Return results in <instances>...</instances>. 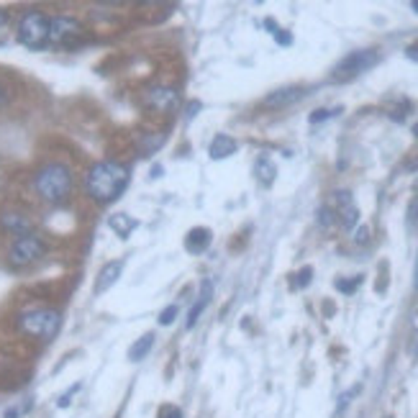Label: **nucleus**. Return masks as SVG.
I'll list each match as a JSON object with an SVG mask.
<instances>
[{"label": "nucleus", "mask_w": 418, "mask_h": 418, "mask_svg": "<svg viewBox=\"0 0 418 418\" xmlns=\"http://www.w3.org/2000/svg\"><path fill=\"white\" fill-rule=\"evenodd\" d=\"M128 167L115 159H101L85 172V196L98 205H108V203L118 200L123 196V190L128 188Z\"/></svg>", "instance_id": "f257e3e1"}, {"label": "nucleus", "mask_w": 418, "mask_h": 418, "mask_svg": "<svg viewBox=\"0 0 418 418\" xmlns=\"http://www.w3.org/2000/svg\"><path fill=\"white\" fill-rule=\"evenodd\" d=\"M31 185H34V193L39 196V200H44L47 205H62V203H67L69 196H72V188H74L72 167L67 162H60V159L44 162L34 172Z\"/></svg>", "instance_id": "f03ea898"}, {"label": "nucleus", "mask_w": 418, "mask_h": 418, "mask_svg": "<svg viewBox=\"0 0 418 418\" xmlns=\"http://www.w3.org/2000/svg\"><path fill=\"white\" fill-rule=\"evenodd\" d=\"M18 329L26 337H34L39 341H52L62 329V313L57 308H26L18 313Z\"/></svg>", "instance_id": "7ed1b4c3"}, {"label": "nucleus", "mask_w": 418, "mask_h": 418, "mask_svg": "<svg viewBox=\"0 0 418 418\" xmlns=\"http://www.w3.org/2000/svg\"><path fill=\"white\" fill-rule=\"evenodd\" d=\"M49 23H52V18L44 11H26L16 23V39L21 47L39 52V49L49 47Z\"/></svg>", "instance_id": "20e7f679"}, {"label": "nucleus", "mask_w": 418, "mask_h": 418, "mask_svg": "<svg viewBox=\"0 0 418 418\" xmlns=\"http://www.w3.org/2000/svg\"><path fill=\"white\" fill-rule=\"evenodd\" d=\"M49 252V244L39 237V234H26V237H18L13 239V244L8 247V264L13 267V270H26L31 264L41 262Z\"/></svg>", "instance_id": "39448f33"}, {"label": "nucleus", "mask_w": 418, "mask_h": 418, "mask_svg": "<svg viewBox=\"0 0 418 418\" xmlns=\"http://www.w3.org/2000/svg\"><path fill=\"white\" fill-rule=\"evenodd\" d=\"M378 62H380V57H378V52H375V49H359V52H351V55H346L344 60H341L337 67H334L331 80H334V82L354 80L357 74L372 69L375 64H378Z\"/></svg>", "instance_id": "423d86ee"}, {"label": "nucleus", "mask_w": 418, "mask_h": 418, "mask_svg": "<svg viewBox=\"0 0 418 418\" xmlns=\"http://www.w3.org/2000/svg\"><path fill=\"white\" fill-rule=\"evenodd\" d=\"M82 34H85V26L74 16H55L49 23V44L55 47H72L74 41L82 39Z\"/></svg>", "instance_id": "0eeeda50"}, {"label": "nucleus", "mask_w": 418, "mask_h": 418, "mask_svg": "<svg viewBox=\"0 0 418 418\" xmlns=\"http://www.w3.org/2000/svg\"><path fill=\"white\" fill-rule=\"evenodd\" d=\"M0 231L16 239L26 237V234H34V218L28 216L23 208L8 205V208L0 210Z\"/></svg>", "instance_id": "6e6552de"}, {"label": "nucleus", "mask_w": 418, "mask_h": 418, "mask_svg": "<svg viewBox=\"0 0 418 418\" xmlns=\"http://www.w3.org/2000/svg\"><path fill=\"white\" fill-rule=\"evenodd\" d=\"M142 103L147 106L149 111H157V113H169V111L177 108V103H180V93H177L175 88H169V85H157V88L144 90Z\"/></svg>", "instance_id": "1a4fd4ad"}, {"label": "nucleus", "mask_w": 418, "mask_h": 418, "mask_svg": "<svg viewBox=\"0 0 418 418\" xmlns=\"http://www.w3.org/2000/svg\"><path fill=\"white\" fill-rule=\"evenodd\" d=\"M303 95H305V88H300V85H288V88H280L267 95V98H262V108L283 111V108H288V106H293V103L300 101Z\"/></svg>", "instance_id": "9d476101"}, {"label": "nucleus", "mask_w": 418, "mask_h": 418, "mask_svg": "<svg viewBox=\"0 0 418 418\" xmlns=\"http://www.w3.org/2000/svg\"><path fill=\"white\" fill-rule=\"evenodd\" d=\"M123 272V259H111L101 267L98 277H95V285H93V295H103V293H108L115 283H118V277Z\"/></svg>", "instance_id": "9b49d317"}, {"label": "nucleus", "mask_w": 418, "mask_h": 418, "mask_svg": "<svg viewBox=\"0 0 418 418\" xmlns=\"http://www.w3.org/2000/svg\"><path fill=\"white\" fill-rule=\"evenodd\" d=\"M334 198H337V205H339L337 208L339 223H341L346 231H351L359 221V210H357V205H354V200H351V193L349 190H339V193H334Z\"/></svg>", "instance_id": "f8f14e48"}, {"label": "nucleus", "mask_w": 418, "mask_h": 418, "mask_svg": "<svg viewBox=\"0 0 418 418\" xmlns=\"http://www.w3.org/2000/svg\"><path fill=\"white\" fill-rule=\"evenodd\" d=\"M210 298H213V283H210V280H203V283H200V295H198V303L190 308L188 321H185V326H188V329H196L198 318L203 316V310L208 308Z\"/></svg>", "instance_id": "ddd939ff"}, {"label": "nucleus", "mask_w": 418, "mask_h": 418, "mask_svg": "<svg viewBox=\"0 0 418 418\" xmlns=\"http://www.w3.org/2000/svg\"><path fill=\"white\" fill-rule=\"evenodd\" d=\"M210 242H213V237H210V229H205V226H198V229H190L188 237H185V249L190 252V254H203V252L208 249Z\"/></svg>", "instance_id": "4468645a"}, {"label": "nucleus", "mask_w": 418, "mask_h": 418, "mask_svg": "<svg viewBox=\"0 0 418 418\" xmlns=\"http://www.w3.org/2000/svg\"><path fill=\"white\" fill-rule=\"evenodd\" d=\"M237 149H239V144H237V139H234V136L218 134L216 139L210 142L208 154H210V159H226V157L237 154Z\"/></svg>", "instance_id": "2eb2a0df"}, {"label": "nucleus", "mask_w": 418, "mask_h": 418, "mask_svg": "<svg viewBox=\"0 0 418 418\" xmlns=\"http://www.w3.org/2000/svg\"><path fill=\"white\" fill-rule=\"evenodd\" d=\"M108 226L115 231V237L128 239L139 229V221L134 216H128V213H113V216H108Z\"/></svg>", "instance_id": "dca6fc26"}, {"label": "nucleus", "mask_w": 418, "mask_h": 418, "mask_svg": "<svg viewBox=\"0 0 418 418\" xmlns=\"http://www.w3.org/2000/svg\"><path fill=\"white\" fill-rule=\"evenodd\" d=\"M152 346H154V331H147L142 339H136L134 344H131V349H128V362H142L149 351H152Z\"/></svg>", "instance_id": "f3484780"}, {"label": "nucleus", "mask_w": 418, "mask_h": 418, "mask_svg": "<svg viewBox=\"0 0 418 418\" xmlns=\"http://www.w3.org/2000/svg\"><path fill=\"white\" fill-rule=\"evenodd\" d=\"M254 172H256V180L262 182V185H267V188H270L272 182H275V175H277L275 164H272L267 157H259V159H256Z\"/></svg>", "instance_id": "a211bd4d"}, {"label": "nucleus", "mask_w": 418, "mask_h": 418, "mask_svg": "<svg viewBox=\"0 0 418 418\" xmlns=\"http://www.w3.org/2000/svg\"><path fill=\"white\" fill-rule=\"evenodd\" d=\"M337 213H334V210L331 208H318V223H321V226H324V229H334V226H337Z\"/></svg>", "instance_id": "6ab92c4d"}, {"label": "nucleus", "mask_w": 418, "mask_h": 418, "mask_svg": "<svg viewBox=\"0 0 418 418\" xmlns=\"http://www.w3.org/2000/svg\"><path fill=\"white\" fill-rule=\"evenodd\" d=\"M175 318H177V305H167V308L159 313V324L162 326H169V324H175Z\"/></svg>", "instance_id": "aec40b11"}, {"label": "nucleus", "mask_w": 418, "mask_h": 418, "mask_svg": "<svg viewBox=\"0 0 418 418\" xmlns=\"http://www.w3.org/2000/svg\"><path fill=\"white\" fill-rule=\"evenodd\" d=\"M80 388H82V385H80V383H74V385H72V388H69V390H67V392H62V395H60V400H57V405H60V408H67V405H69V403H72V398H74V392L80 390Z\"/></svg>", "instance_id": "412c9836"}, {"label": "nucleus", "mask_w": 418, "mask_h": 418, "mask_svg": "<svg viewBox=\"0 0 418 418\" xmlns=\"http://www.w3.org/2000/svg\"><path fill=\"white\" fill-rule=\"evenodd\" d=\"M157 418H182V411L177 405H162L159 413H157Z\"/></svg>", "instance_id": "4be33fe9"}, {"label": "nucleus", "mask_w": 418, "mask_h": 418, "mask_svg": "<svg viewBox=\"0 0 418 418\" xmlns=\"http://www.w3.org/2000/svg\"><path fill=\"white\" fill-rule=\"evenodd\" d=\"M408 226H411V229L418 226V198H413L411 205H408Z\"/></svg>", "instance_id": "5701e85b"}, {"label": "nucleus", "mask_w": 418, "mask_h": 418, "mask_svg": "<svg viewBox=\"0 0 418 418\" xmlns=\"http://www.w3.org/2000/svg\"><path fill=\"white\" fill-rule=\"evenodd\" d=\"M370 242V226H359L354 231V244H367Z\"/></svg>", "instance_id": "b1692460"}, {"label": "nucleus", "mask_w": 418, "mask_h": 418, "mask_svg": "<svg viewBox=\"0 0 418 418\" xmlns=\"http://www.w3.org/2000/svg\"><path fill=\"white\" fill-rule=\"evenodd\" d=\"M310 275H313V270H310V267H303V270L298 272V288H305V285L310 283Z\"/></svg>", "instance_id": "393cba45"}, {"label": "nucleus", "mask_w": 418, "mask_h": 418, "mask_svg": "<svg viewBox=\"0 0 418 418\" xmlns=\"http://www.w3.org/2000/svg\"><path fill=\"white\" fill-rule=\"evenodd\" d=\"M337 111H326V108H321V111H313V115H310V123H318V121H326L329 115H334Z\"/></svg>", "instance_id": "a878e982"}, {"label": "nucleus", "mask_w": 418, "mask_h": 418, "mask_svg": "<svg viewBox=\"0 0 418 418\" xmlns=\"http://www.w3.org/2000/svg\"><path fill=\"white\" fill-rule=\"evenodd\" d=\"M275 39H277V44H283V47H290V44H293V36L285 34L283 28H277V31H275Z\"/></svg>", "instance_id": "bb28decb"}, {"label": "nucleus", "mask_w": 418, "mask_h": 418, "mask_svg": "<svg viewBox=\"0 0 418 418\" xmlns=\"http://www.w3.org/2000/svg\"><path fill=\"white\" fill-rule=\"evenodd\" d=\"M357 392H359V388H351L349 392H344V395L339 398V408H346V403H351V398H354Z\"/></svg>", "instance_id": "cd10ccee"}, {"label": "nucleus", "mask_w": 418, "mask_h": 418, "mask_svg": "<svg viewBox=\"0 0 418 418\" xmlns=\"http://www.w3.org/2000/svg\"><path fill=\"white\" fill-rule=\"evenodd\" d=\"M8 103H11V93H8V88L0 82V108H6Z\"/></svg>", "instance_id": "c85d7f7f"}, {"label": "nucleus", "mask_w": 418, "mask_h": 418, "mask_svg": "<svg viewBox=\"0 0 418 418\" xmlns=\"http://www.w3.org/2000/svg\"><path fill=\"white\" fill-rule=\"evenodd\" d=\"M359 280H354V283H344V280H337V288L339 290H344V293H351L354 288H357Z\"/></svg>", "instance_id": "c756f323"}, {"label": "nucleus", "mask_w": 418, "mask_h": 418, "mask_svg": "<svg viewBox=\"0 0 418 418\" xmlns=\"http://www.w3.org/2000/svg\"><path fill=\"white\" fill-rule=\"evenodd\" d=\"M8 21H11V16H8V11L6 8H0V31L8 26Z\"/></svg>", "instance_id": "7c9ffc66"}, {"label": "nucleus", "mask_w": 418, "mask_h": 418, "mask_svg": "<svg viewBox=\"0 0 418 418\" xmlns=\"http://www.w3.org/2000/svg\"><path fill=\"white\" fill-rule=\"evenodd\" d=\"M18 416H21L18 405H13V408H6V413H3V418H18Z\"/></svg>", "instance_id": "2f4dec72"}, {"label": "nucleus", "mask_w": 418, "mask_h": 418, "mask_svg": "<svg viewBox=\"0 0 418 418\" xmlns=\"http://www.w3.org/2000/svg\"><path fill=\"white\" fill-rule=\"evenodd\" d=\"M196 111H200V103H190V108H188V118H193V115H196Z\"/></svg>", "instance_id": "473e14b6"}, {"label": "nucleus", "mask_w": 418, "mask_h": 418, "mask_svg": "<svg viewBox=\"0 0 418 418\" xmlns=\"http://www.w3.org/2000/svg\"><path fill=\"white\" fill-rule=\"evenodd\" d=\"M411 8H413V11H416V13H418V0H413V3H411Z\"/></svg>", "instance_id": "72a5a7b5"}, {"label": "nucleus", "mask_w": 418, "mask_h": 418, "mask_svg": "<svg viewBox=\"0 0 418 418\" xmlns=\"http://www.w3.org/2000/svg\"><path fill=\"white\" fill-rule=\"evenodd\" d=\"M413 283H416V288H418V259H416V280H413Z\"/></svg>", "instance_id": "f704fd0d"}, {"label": "nucleus", "mask_w": 418, "mask_h": 418, "mask_svg": "<svg viewBox=\"0 0 418 418\" xmlns=\"http://www.w3.org/2000/svg\"><path fill=\"white\" fill-rule=\"evenodd\" d=\"M413 49H416V52H418V47H413Z\"/></svg>", "instance_id": "c9c22d12"}]
</instances>
